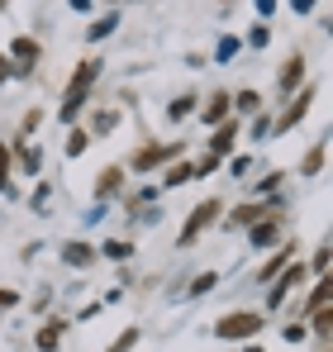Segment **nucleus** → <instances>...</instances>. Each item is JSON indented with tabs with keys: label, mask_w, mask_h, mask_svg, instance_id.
I'll return each mask as SVG.
<instances>
[{
	"label": "nucleus",
	"mask_w": 333,
	"mask_h": 352,
	"mask_svg": "<svg viewBox=\"0 0 333 352\" xmlns=\"http://www.w3.org/2000/svg\"><path fill=\"white\" fill-rule=\"evenodd\" d=\"M171 153H176V148H143V153L133 157V167H138V172H148V167H158L162 157H171Z\"/></svg>",
	"instance_id": "nucleus-7"
},
{
	"label": "nucleus",
	"mask_w": 333,
	"mask_h": 352,
	"mask_svg": "<svg viewBox=\"0 0 333 352\" xmlns=\"http://www.w3.org/2000/svg\"><path fill=\"white\" fill-rule=\"evenodd\" d=\"M191 176H195V167H191V162H181V167H171V172H166V186H181V181H191Z\"/></svg>",
	"instance_id": "nucleus-18"
},
{
	"label": "nucleus",
	"mask_w": 333,
	"mask_h": 352,
	"mask_svg": "<svg viewBox=\"0 0 333 352\" xmlns=\"http://www.w3.org/2000/svg\"><path fill=\"white\" fill-rule=\"evenodd\" d=\"M215 286H219V276H215V272H205V276H195L191 295H205V291H215Z\"/></svg>",
	"instance_id": "nucleus-19"
},
{
	"label": "nucleus",
	"mask_w": 333,
	"mask_h": 352,
	"mask_svg": "<svg viewBox=\"0 0 333 352\" xmlns=\"http://www.w3.org/2000/svg\"><path fill=\"white\" fill-rule=\"evenodd\" d=\"M215 219H219V200H205V205H200V210H195V214L181 224V248H186L191 238H200L210 224H215Z\"/></svg>",
	"instance_id": "nucleus-3"
},
{
	"label": "nucleus",
	"mask_w": 333,
	"mask_h": 352,
	"mask_svg": "<svg viewBox=\"0 0 333 352\" xmlns=\"http://www.w3.org/2000/svg\"><path fill=\"white\" fill-rule=\"evenodd\" d=\"M86 143H91L86 133H72V138H67V157H81V153H86Z\"/></svg>",
	"instance_id": "nucleus-20"
},
{
	"label": "nucleus",
	"mask_w": 333,
	"mask_h": 352,
	"mask_svg": "<svg viewBox=\"0 0 333 352\" xmlns=\"http://www.w3.org/2000/svg\"><path fill=\"white\" fill-rule=\"evenodd\" d=\"M5 76H10V62H5V58H0V81H5Z\"/></svg>",
	"instance_id": "nucleus-30"
},
{
	"label": "nucleus",
	"mask_w": 333,
	"mask_h": 352,
	"mask_svg": "<svg viewBox=\"0 0 333 352\" xmlns=\"http://www.w3.org/2000/svg\"><path fill=\"white\" fill-rule=\"evenodd\" d=\"M0 190H10V153L0 148Z\"/></svg>",
	"instance_id": "nucleus-24"
},
{
	"label": "nucleus",
	"mask_w": 333,
	"mask_h": 352,
	"mask_svg": "<svg viewBox=\"0 0 333 352\" xmlns=\"http://www.w3.org/2000/svg\"><path fill=\"white\" fill-rule=\"evenodd\" d=\"M96 72H100V62L91 58V62H81V72H76V81L67 86V100H62V119L72 124V115L86 105V91H91V81H96Z\"/></svg>",
	"instance_id": "nucleus-1"
},
{
	"label": "nucleus",
	"mask_w": 333,
	"mask_h": 352,
	"mask_svg": "<svg viewBox=\"0 0 333 352\" xmlns=\"http://www.w3.org/2000/svg\"><path fill=\"white\" fill-rule=\"evenodd\" d=\"M57 338H62V324H48V329L39 333V348H43V352H53V348H57Z\"/></svg>",
	"instance_id": "nucleus-16"
},
{
	"label": "nucleus",
	"mask_w": 333,
	"mask_h": 352,
	"mask_svg": "<svg viewBox=\"0 0 333 352\" xmlns=\"http://www.w3.org/2000/svg\"><path fill=\"white\" fill-rule=\"evenodd\" d=\"M10 53L19 58V67H24V72H29V67L39 62V43H34V38H14V43H10Z\"/></svg>",
	"instance_id": "nucleus-6"
},
{
	"label": "nucleus",
	"mask_w": 333,
	"mask_h": 352,
	"mask_svg": "<svg viewBox=\"0 0 333 352\" xmlns=\"http://www.w3.org/2000/svg\"><path fill=\"white\" fill-rule=\"evenodd\" d=\"M114 24H119V14H105V19H96V24H91V43H100L105 34H114Z\"/></svg>",
	"instance_id": "nucleus-13"
},
{
	"label": "nucleus",
	"mask_w": 333,
	"mask_h": 352,
	"mask_svg": "<svg viewBox=\"0 0 333 352\" xmlns=\"http://www.w3.org/2000/svg\"><path fill=\"white\" fill-rule=\"evenodd\" d=\"M290 286H305V267H300V262H295V267H286V272L277 276V286H272V305H281Z\"/></svg>",
	"instance_id": "nucleus-4"
},
{
	"label": "nucleus",
	"mask_w": 333,
	"mask_h": 352,
	"mask_svg": "<svg viewBox=\"0 0 333 352\" xmlns=\"http://www.w3.org/2000/svg\"><path fill=\"white\" fill-rule=\"evenodd\" d=\"M133 343H138V333H133V329H129V333H124V338H119V343H114L110 352H129V348H133Z\"/></svg>",
	"instance_id": "nucleus-26"
},
{
	"label": "nucleus",
	"mask_w": 333,
	"mask_h": 352,
	"mask_svg": "<svg viewBox=\"0 0 333 352\" xmlns=\"http://www.w3.org/2000/svg\"><path fill=\"white\" fill-rule=\"evenodd\" d=\"M205 119H210V124H219V119L228 124V100H224V96H219V100H210V105H205Z\"/></svg>",
	"instance_id": "nucleus-14"
},
{
	"label": "nucleus",
	"mask_w": 333,
	"mask_h": 352,
	"mask_svg": "<svg viewBox=\"0 0 333 352\" xmlns=\"http://www.w3.org/2000/svg\"><path fill=\"white\" fill-rule=\"evenodd\" d=\"M248 352H262V348H248Z\"/></svg>",
	"instance_id": "nucleus-31"
},
{
	"label": "nucleus",
	"mask_w": 333,
	"mask_h": 352,
	"mask_svg": "<svg viewBox=\"0 0 333 352\" xmlns=\"http://www.w3.org/2000/svg\"><path fill=\"white\" fill-rule=\"evenodd\" d=\"M100 252H105V257H114V262H124V257L133 252V243H119V238H114V243H105V248H100Z\"/></svg>",
	"instance_id": "nucleus-17"
},
{
	"label": "nucleus",
	"mask_w": 333,
	"mask_h": 352,
	"mask_svg": "<svg viewBox=\"0 0 333 352\" xmlns=\"http://www.w3.org/2000/svg\"><path fill=\"white\" fill-rule=\"evenodd\" d=\"M305 110H310V91H305V96H300V100H290V110H286V115H281L277 124H272V133H286V129H295V124H300V115H305Z\"/></svg>",
	"instance_id": "nucleus-5"
},
{
	"label": "nucleus",
	"mask_w": 333,
	"mask_h": 352,
	"mask_svg": "<svg viewBox=\"0 0 333 352\" xmlns=\"http://www.w3.org/2000/svg\"><path fill=\"white\" fill-rule=\"evenodd\" d=\"M319 162H324V143H319V148L305 157V172H319Z\"/></svg>",
	"instance_id": "nucleus-25"
},
{
	"label": "nucleus",
	"mask_w": 333,
	"mask_h": 352,
	"mask_svg": "<svg viewBox=\"0 0 333 352\" xmlns=\"http://www.w3.org/2000/svg\"><path fill=\"white\" fill-rule=\"evenodd\" d=\"M233 53H238V38H224V43H219V62H228Z\"/></svg>",
	"instance_id": "nucleus-27"
},
{
	"label": "nucleus",
	"mask_w": 333,
	"mask_h": 352,
	"mask_svg": "<svg viewBox=\"0 0 333 352\" xmlns=\"http://www.w3.org/2000/svg\"><path fill=\"white\" fill-rule=\"evenodd\" d=\"M305 76V58H290L281 67V91H295V81Z\"/></svg>",
	"instance_id": "nucleus-8"
},
{
	"label": "nucleus",
	"mask_w": 333,
	"mask_h": 352,
	"mask_svg": "<svg viewBox=\"0 0 333 352\" xmlns=\"http://www.w3.org/2000/svg\"><path fill=\"white\" fill-rule=\"evenodd\" d=\"M233 219H238V224H253V219H257V205H243V210H238Z\"/></svg>",
	"instance_id": "nucleus-28"
},
{
	"label": "nucleus",
	"mask_w": 333,
	"mask_h": 352,
	"mask_svg": "<svg viewBox=\"0 0 333 352\" xmlns=\"http://www.w3.org/2000/svg\"><path fill=\"white\" fill-rule=\"evenodd\" d=\"M286 267H290V248H281L277 257H272V262L262 267V281H277V276H281V272H286Z\"/></svg>",
	"instance_id": "nucleus-9"
},
{
	"label": "nucleus",
	"mask_w": 333,
	"mask_h": 352,
	"mask_svg": "<svg viewBox=\"0 0 333 352\" xmlns=\"http://www.w3.org/2000/svg\"><path fill=\"white\" fill-rule=\"evenodd\" d=\"M253 243H257V248L277 243V224H253Z\"/></svg>",
	"instance_id": "nucleus-15"
},
{
	"label": "nucleus",
	"mask_w": 333,
	"mask_h": 352,
	"mask_svg": "<svg viewBox=\"0 0 333 352\" xmlns=\"http://www.w3.org/2000/svg\"><path fill=\"white\" fill-rule=\"evenodd\" d=\"M257 329H262V314H253V309H238V314L219 319V338H253Z\"/></svg>",
	"instance_id": "nucleus-2"
},
{
	"label": "nucleus",
	"mask_w": 333,
	"mask_h": 352,
	"mask_svg": "<svg viewBox=\"0 0 333 352\" xmlns=\"http://www.w3.org/2000/svg\"><path fill=\"white\" fill-rule=\"evenodd\" d=\"M257 105H262L257 91H238V110H257Z\"/></svg>",
	"instance_id": "nucleus-23"
},
{
	"label": "nucleus",
	"mask_w": 333,
	"mask_h": 352,
	"mask_svg": "<svg viewBox=\"0 0 333 352\" xmlns=\"http://www.w3.org/2000/svg\"><path fill=\"white\" fill-rule=\"evenodd\" d=\"M67 262H76V267H91V262H96V252H91L86 243H72V248H67Z\"/></svg>",
	"instance_id": "nucleus-11"
},
{
	"label": "nucleus",
	"mask_w": 333,
	"mask_h": 352,
	"mask_svg": "<svg viewBox=\"0 0 333 352\" xmlns=\"http://www.w3.org/2000/svg\"><path fill=\"white\" fill-rule=\"evenodd\" d=\"M228 148H233V124H224L219 133H215V138H210V157H224V153H228Z\"/></svg>",
	"instance_id": "nucleus-10"
},
{
	"label": "nucleus",
	"mask_w": 333,
	"mask_h": 352,
	"mask_svg": "<svg viewBox=\"0 0 333 352\" xmlns=\"http://www.w3.org/2000/svg\"><path fill=\"white\" fill-rule=\"evenodd\" d=\"M191 110H195V100L186 96V100H171V110H166V115H171V119H186Z\"/></svg>",
	"instance_id": "nucleus-22"
},
{
	"label": "nucleus",
	"mask_w": 333,
	"mask_h": 352,
	"mask_svg": "<svg viewBox=\"0 0 333 352\" xmlns=\"http://www.w3.org/2000/svg\"><path fill=\"white\" fill-rule=\"evenodd\" d=\"M14 305V291H0V309H10Z\"/></svg>",
	"instance_id": "nucleus-29"
},
{
	"label": "nucleus",
	"mask_w": 333,
	"mask_h": 352,
	"mask_svg": "<svg viewBox=\"0 0 333 352\" xmlns=\"http://www.w3.org/2000/svg\"><path fill=\"white\" fill-rule=\"evenodd\" d=\"M19 162H24L29 172H39V167H43V157H39V148H19Z\"/></svg>",
	"instance_id": "nucleus-21"
},
{
	"label": "nucleus",
	"mask_w": 333,
	"mask_h": 352,
	"mask_svg": "<svg viewBox=\"0 0 333 352\" xmlns=\"http://www.w3.org/2000/svg\"><path fill=\"white\" fill-rule=\"evenodd\" d=\"M119 186H124V176L114 172V167H105V176H100V181H96V190H100V195H114V190H119Z\"/></svg>",
	"instance_id": "nucleus-12"
}]
</instances>
